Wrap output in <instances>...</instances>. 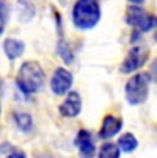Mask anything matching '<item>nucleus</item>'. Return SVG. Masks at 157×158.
<instances>
[{"label":"nucleus","mask_w":157,"mask_h":158,"mask_svg":"<svg viewBox=\"0 0 157 158\" xmlns=\"http://www.w3.org/2000/svg\"><path fill=\"white\" fill-rule=\"evenodd\" d=\"M17 85L23 94H36L43 89L46 83V73L37 62H23L17 74Z\"/></svg>","instance_id":"nucleus-1"},{"label":"nucleus","mask_w":157,"mask_h":158,"mask_svg":"<svg viewBox=\"0 0 157 158\" xmlns=\"http://www.w3.org/2000/svg\"><path fill=\"white\" fill-rule=\"evenodd\" d=\"M73 23L80 30H90L101 19V7L96 0H77L72 10Z\"/></svg>","instance_id":"nucleus-2"},{"label":"nucleus","mask_w":157,"mask_h":158,"mask_svg":"<svg viewBox=\"0 0 157 158\" xmlns=\"http://www.w3.org/2000/svg\"><path fill=\"white\" fill-rule=\"evenodd\" d=\"M152 76L149 73L134 74L125 83V99L131 106H138L146 102Z\"/></svg>","instance_id":"nucleus-3"},{"label":"nucleus","mask_w":157,"mask_h":158,"mask_svg":"<svg viewBox=\"0 0 157 158\" xmlns=\"http://www.w3.org/2000/svg\"><path fill=\"white\" fill-rule=\"evenodd\" d=\"M156 18L141 8L139 6H131L125 11V22L138 32L146 33L156 26Z\"/></svg>","instance_id":"nucleus-4"},{"label":"nucleus","mask_w":157,"mask_h":158,"mask_svg":"<svg viewBox=\"0 0 157 158\" xmlns=\"http://www.w3.org/2000/svg\"><path fill=\"white\" fill-rule=\"evenodd\" d=\"M149 59V50L143 45H135L128 51L127 56L121 62L120 72L124 74H129L132 72H137L138 69L143 68V65Z\"/></svg>","instance_id":"nucleus-5"},{"label":"nucleus","mask_w":157,"mask_h":158,"mask_svg":"<svg viewBox=\"0 0 157 158\" xmlns=\"http://www.w3.org/2000/svg\"><path fill=\"white\" fill-rule=\"evenodd\" d=\"M72 84H73V74L65 68H58L55 69L53 77L50 81V88L53 94L58 96H62L69 92Z\"/></svg>","instance_id":"nucleus-6"},{"label":"nucleus","mask_w":157,"mask_h":158,"mask_svg":"<svg viewBox=\"0 0 157 158\" xmlns=\"http://www.w3.org/2000/svg\"><path fill=\"white\" fill-rule=\"evenodd\" d=\"M81 107H83V102L80 94L76 91H70L66 94V98L59 105V113L62 117L73 118L81 113Z\"/></svg>","instance_id":"nucleus-7"},{"label":"nucleus","mask_w":157,"mask_h":158,"mask_svg":"<svg viewBox=\"0 0 157 158\" xmlns=\"http://www.w3.org/2000/svg\"><path fill=\"white\" fill-rule=\"evenodd\" d=\"M74 146L78 148L80 158H94L95 156V144L92 140L91 133L87 129H80L74 139Z\"/></svg>","instance_id":"nucleus-8"},{"label":"nucleus","mask_w":157,"mask_h":158,"mask_svg":"<svg viewBox=\"0 0 157 158\" xmlns=\"http://www.w3.org/2000/svg\"><path fill=\"white\" fill-rule=\"evenodd\" d=\"M123 128V120L116 115L108 114L105 115L104 121H102L101 129H99V138L106 140V139H110L113 136H116L117 133L121 131Z\"/></svg>","instance_id":"nucleus-9"},{"label":"nucleus","mask_w":157,"mask_h":158,"mask_svg":"<svg viewBox=\"0 0 157 158\" xmlns=\"http://www.w3.org/2000/svg\"><path fill=\"white\" fill-rule=\"evenodd\" d=\"M3 50H4L6 56L10 60H14L19 58L25 51V43L17 39H6L3 41Z\"/></svg>","instance_id":"nucleus-10"},{"label":"nucleus","mask_w":157,"mask_h":158,"mask_svg":"<svg viewBox=\"0 0 157 158\" xmlns=\"http://www.w3.org/2000/svg\"><path fill=\"white\" fill-rule=\"evenodd\" d=\"M58 28H59V40H58V45H57V51H58L59 56L62 58L63 62L70 65V63L73 62V52H72V50L69 48L68 43L65 41V39H63V36H62L61 22H59V19H58Z\"/></svg>","instance_id":"nucleus-11"},{"label":"nucleus","mask_w":157,"mask_h":158,"mask_svg":"<svg viewBox=\"0 0 157 158\" xmlns=\"http://www.w3.org/2000/svg\"><path fill=\"white\" fill-rule=\"evenodd\" d=\"M13 118L15 125L22 132H31V129L33 128V120L31 114L25 113V111H14Z\"/></svg>","instance_id":"nucleus-12"},{"label":"nucleus","mask_w":157,"mask_h":158,"mask_svg":"<svg viewBox=\"0 0 157 158\" xmlns=\"http://www.w3.org/2000/svg\"><path fill=\"white\" fill-rule=\"evenodd\" d=\"M117 144L121 148L123 153H132V151L138 147V140H137V138H135V135L127 132V133H123L119 138Z\"/></svg>","instance_id":"nucleus-13"},{"label":"nucleus","mask_w":157,"mask_h":158,"mask_svg":"<svg viewBox=\"0 0 157 158\" xmlns=\"http://www.w3.org/2000/svg\"><path fill=\"white\" fill-rule=\"evenodd\" d=\"M120 153H121V148L119 147V144L108 142L99 147L98 158H120Z\"/></svg>","instance_id":"nucleus-14"},{"label":"nucleus","mask_w":157,"mask_h":158,"mask_svg":"<svg viewBox=\"0 0 157 158\" xmlns=\"http://www.w3.org/2000/svg\"><path fill=\"white\" fill-rule=\"evenodd\" d=\"M2 32H3V29H4V25H6V21H7V6H6V3L4 2H2Z\"/></svg>","instance_id":"nucleus-15"},{"label":"nucleus","mask_w":157,"mask_h":158,"mask_svg":"<svg viewBox=\"0 0 157 158\" xmlns=\"http://www.w3.org/2000/svg\"><path fill=\"white\" fill-rule=\"evenodd\" d=\"M7 158H26V156L22 151H14V153H11Z\"/></svg>","instance_id":"nucleus-16"},{"label":"nucleus","mask_w":157,"mask_h":158,"mask_svg":"<svg viewBox=\"0 0 157 158\" xmlns=\"http://www.w3.org/2000/svg\"><path fill=\"white\" fill-rule=\"evenodd\" d=\"M152 72L155 73V74H153V78L157 81V59L153 62V65H152Z\"/></svg>","instance_id":"nucleus-17"},{"label":"nucleus","mask_w":157,"mask_h":158,"mask_svg":"<svg viewBox=\"0 0 157 158\" xmlns=\"http://www.w3.org/2000/svg\"><path fill=\"white\" fill-rule=\"evenodd\" d=\"M129 3H132V4H141V3H143L145 0H128Z\"/></svg>","instance_id":"nucleus-18"},{"label":"nucleus","mask_w":157,"mask_h":158,"mask_svg":"<svg viewBox=\"0 0 157 158\" xmlns=\"http://www.w3.org/2000/svg\"><path fill=\"white\" fill-rule=\"evenodd\" d=\"M155 28H156V32H155V40L157 41V21H156V26H155Z\"/></svg>","instance_id":"nucleus-19"}]
</instances>
